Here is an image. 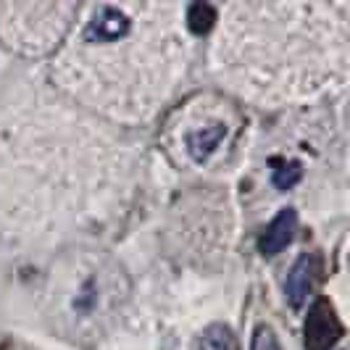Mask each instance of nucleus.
I'll return each mask as SVG.
<instances>
[{
  "instance_id": "f257e3e1",
  "label": "nucleus",
  "mask_w": 350,
  "mask_h": 350,
  "mask_svg": "<svg viewBox=\"0 0 350 350\" xmlns=\"http://www.w3.org/2000/svg\"><path fill=\"white\" fill-rule=\"evenodd\" d=\"M342 337V324L334 316V308L327 300H316L306 319V348L332 350Z\"/></svg>"
},
{
  "instance_id": "f03ea898",
  "label": "nucleus",
  "mask_w": 350,
  "mask_h": 350,
  "mask_svg": "<svg viewBox=\"0 0 350 350\" xmlns=\"http://www.w3.org/2000/svg\"><path fill=\"white\" fill-rule=\"evenodd\" d=\"M295 229H298V213L293 208H282L277 213V219L263 232L261 243H258L263 256H277V253H282L284 247L293 243Z\"/></svg>"
},
{
  "instance_id": "7ed1b4c3",
  "label": "nucleus",
  "mask_w": 350,
  "mask_h": 350,
  "mask_svg": "<svg viewBox=\"0 0 350 350\" xmlns=\"http://www.w3.org/2000/svg\"><path fill=\"white\" fill-rule=\"evenodd\" d=\"M224 137H227V124H208L203 129L187 132L185 145H187V153L193 156L195 163H206L219 150V145L224 142Z\"/></svg>"
},
{
  "instance_id": "20e7f679",
  "label": "nucleus",
  "mask_w": 350,
  "mask_h": 350,
  "mask_svg": "<svg viewBox=\"0 0 350 350\" xmlns=\"http://www.w3.org/2000/svg\"><path fill=\"white\" fill-rule=\"evenodd\" d=\"M314 274H316V263L311 256H300L298 263L293 266L290 277H287V300L293 308H300L306 300H308V293L314 287Z\"/></svg>"
},
{
  "instance_id": "39448f33",
  "label": "nucleus",
  "mask_w": 350,
  "mask_h": 350,
  "mask_svg": "<svg viewBox=\"0 0 350 350\" xmlns=\"http://www.w3.org/2000/svg\"><path fill=\"white\" fill-rule=\"evenodd\" d=\"M200 350H237V340L229 327L213 324L200 337Z\"/></svg>"
},
{
  "instance_id": "423d86ee",
  "label": "nucleus",
  "mask_w": 350,
  "mask_h": 350,
  "mask_svg": "<svg viewBox=\"0 0 350 350\" xmlns=\"http://www.w3.org/2000/svg\"><path fill=\"white\" fill-rule=\"evenodd\" d=\"M216 21V11L211 8L208 3H195L187 11V27L193 29L195 35H206Z\"/></svg>"
},
{
  "instance_id": "0eeeda50",
  "label": "nucleus",
  "mask_w": 350,
  "mask_h": 350,
  "mask_svg": "<svg viewBox=\"0 0 350 350\" xmlns=\"http://www.w3.org/2000/svg\"><path fill=\"white\" fill-rule=\"evenodd\" d=\"M300 176H303L300 163H282L280 169H274V185H277L280 190H290V187L298 185Z\"/></svg>"
},
{
  "instance_id": "6e6552de",
  "label": "nucleus",
  "mask_w": 350,
  "mask_h": 350,
  "mask_svg": "<svg viewBox=\"0 0 350 350\" xmlns=\"http://www.w3.org/2000/svg\"><path fill=\"white\" fill-rule=\"evenodd\" d=\"M250 350H280L277 334L271 332L269 327H258L256 334H253V348Z\"/></svg>"
}]
</instances>
